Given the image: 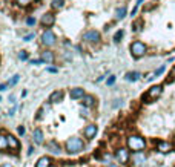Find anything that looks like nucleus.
Returning <instances> with one entry per match:
<instances>
[{"instance_id": "f257e3e1", "label": "nucleus", "mask_w": 175, "mask_h": 167, "mask_svg": "<svg viewBox=\"0 0 175 167\" xmlns=\"http://www.w3.org/2000/svg\"><path fill=\"white\" fill-rule=\"evenodd\" d=\"M144 146H146V141L138 135H132L128 138V147L134 152H141L144 149Z\"/></svg>"}, {"instance_id": "f03ea898", "label": "nucleus", "mask_w": 175, "mask_h": 167, "mask_svg": "<svg viewBox=\"0 0 175 167\" xmlns=\"http://www.w3.org/2000/svg\"><path fill=\"white\" fill-rule=\"evenodd\" d=\"M83 141L80 140V138H71V140H68V143H66V150L69 152V153H79V152H82L83 150Z\"/></svg>"}, {"instance_id": "7ed1b4c3", "label": "nucleus", "mask_w": 175, "mask_h": 167, "mask_svg": "<svg viewBox=\"0 0 175 167\" xmlns=\"http://www.w3.org/2000/svg\"><path fill=\"white\" fill-rule=\"evenodd\" d=\"M131 54H132V57H135V58L143 57L146 54V44L141 42H134L131 44Z\"/></svg>"}, {"instance_id": "20e7f679", "label": "nucleus", "mask_w": 175, "mask_h": 167, "mask_svg": "<svg viewBox=\"0 0 175 167\" xmlns=\"http://www.w3.org/2000/svg\"><path fill=\"white\" fill-rule=\"evenodd\" d=\"M55 34L51 31V29H48V31H45L43 35H42V42H43V44H46V46H52V44H55Z\"/></svg>"}, {"instance_id": "39448f33", "label": "nucleus", "mask_w": 175, "mask_h": 167, "mask_svg": "<svg viewBox=\"0 0 175 167\" xmlns=\"http://www.w3.org/2000/svg\"><path fill=\"white\" fill-rule=\"evenodd\" d=\"M83 39H85L86 42L97 43L98 40H100V32H98V31H95V29H91V31H88V32H85Z\"/></svg>"}, {"instance_id": "423d86ee", "label": "nucleus", "mask_w": 175, "mask_h": 167, "mask_svg": "<svg viewBox=\"0 0 175 167\" xmlns=\"http://www.w3.org/2000/svg\"><path fill=\"white\" fill-rule=\"evenodd\" d=\"M115 157H117V160L120 161V163H128V160H129V152H128V149H118L117 152H115Z\"/></svg>"}, {"instance_id": "0eeeda50", "label": "nucleus", "mask_w": 175, "mask_h": 167, "mask_svg": "<svg viewBox=\"0 0 175 167\" xmlns=\"http://www.w3.org/2000/svg\"><path fill=\"white\" fill-rule=\"evenodd\" d=\"M161 92H163V86H152L151 89H149V92H147V98H157V97H160L161 95Z\"/></svg>"}, {"instance_id": "6e6552de", "label": "nucleus", "mask_w": 175, "mask_h": 167, "mask_svg": "<svg viewBox=\"0 0 175 167\" xmlns=\"http://www.w3.org/2000/svg\"><path fill=\"white\" fill-rule=\"evenodd\" d=\"M54 22H55V17H54L51 12H46V14L42 15V25L46 26V28L52 26V25H54Z\"/></svg>"}, {"instance_id": "1a4fd4ad", "label": "nucleus", "mask_w": 175, "mask_h": 167, "mask_svg": "<svg viewBox=\"0 0 175 167\" xmlns=\"http://www.w3.org/2000/svg\"><path fill=\"white\" fill-rule=\"evenodd\" d=\"M71 98H74V100H79V98H83L85 97V90L82 89V87H75V89H71Z\"/></svg>"}, {"instance_id": "9d476101", "label": "nucleus", "mask_w": 175, "mask_h": 167, "mask_svg": "<svg viewBox=\"0 0 175 167\" xmlns=\"http://www.w3.org/2000/svg\"><path fill=\"white\" fill-rule=\"evenodd\" d=\"M97 133V126L95 124H89L85 127V136L86 138H94Z\"/></svg>"}, {"instance_id": "9b49d317", "label": "nucleus", "mask_w": 175, "mask_h": 167, "mask_svg": "<svg viewBox=\"0 0 175 167\" xmlns=\"http://www.w3.org/2000/svg\"><path fill=\"white\" fill-rule=\"evenodd\" d=\"M32 136H34V143H36V144H43V138H45V136H43V132H42L40 129H36Z\"/></svg>"}, {"instance_id": "f8f14e48", "label": "nucleus", "mask_w": 175, "mask_h": 167, "mask_svg": "<svg viewBox=\"0 0 175 167\" xmlns=\"http://www.w3.org/2000/svg\"><path fill=\"white\" fill-rule=\"evenodd\" d=\"M62 98H63V92H62V90H55V92H52V94H51L49 101H51V103H58Z\"/></svg>"}, {"instance_id": "ddd939ff", "label": "nucleus", "mask_w": 175, "mask_h": 167, "mask_svg": "<svg viewBox=\"0 0 175 167\" xmlns=\"http://www.w3.org/2000/svg\"><path fill=\"white\" fill-rule=\"evenodd\" d=\"M42 60L45 63H52L54 61V54L51 51H45V52H42Z\"/></svg>"}, {"instance_id": "4468645a", "label": "nucleus", "mask_w": 175, "mask_h": 167, "mask_svg": "<svg viewBox=\"0 0 175 167\" xmlns=\"http://www.w3.org/2000/svg\"><path fill=\"white\" fill-rule=\"evenodd\" d=\"M46 147L52 152V153H60V146L55 143V141H51V143H48L46 144Z\"/></svg>"}, {"instance_id": "2eb2a0df", "label": "nucleus", "mask_w": 175, "mask_h": 167, "mask_svg": "<svg viewBox=\"0 0 175 167\" xmlns=\"http://www.w3.org/2000/svg\"><path fill=\"white\" fill-rule=\"evenodd\" d=\"M49 166H51V160L48 157H42L37 161V164H36V167H49Z\"/></svg>"}, {"instance_id": "dca6fc26", "label": "nucleus", "mask_w": 175, "mask_h": 167, "mask_svg": "<svg viewBox=\"0 0 175 167\" xmlns=\"http://www.w3.org/2000/svg\"><path fill=\"white\" fill-rule=\"evenodd\" d=\"M6 140H8V146H9L11 149H17V147H19V141H17L12 135L6 136Z\"/></svg>"}, {"instance_id": "f3484780", "label": "nucleus", "mask_w": 175, "mask_h": 167, "mask_svg": "<svg viewBox=\"0 0 175 167\" xmlns=\"http://www.w3.org/2000/svg\"><path fill=\"white\" fill-rule=\"evenodd\" d=\"M158 150L160 152H169L171 150V144L169 143H164V141H160L158 143Z\"/></svg>"}, {"instance_id": "a211bd4d", "label": "nucleus", "mask_w": 175, "mask_h": 167, "mask_svg": "<svg viewBox=\"0 0 175 167\" xmlns=\"http://www.w3.org/2000/svg\"><path fill=\"white\" fill-rule=\"evenodd\" d=\"M140 78V74L138 72H128L126 74V80L128 81H137Z\"/></svg>"}, {"instance_id": "6ab92c4d", "label": "nucleus", "mask_w": 175, "mask_h": 167, "mask_svg": "<svg viewBox=\"0 0 175 167\" xmlns=\"http://www.w3.org/2000/svg\"><path fill=\"white\" fill-rule=\"evenodd\" d=\"M144 160H146V157L141 155L140 152H137V153L134 155V161H135V164H141V163H144Z\"/></svg>"}, {"instance_id": "aec40b11", "label": "nucleus", "mask_w": 175, "mask_h": 167, "mask_svg": "<svg viewBox=\"0 0 175 167\" xmlns=\"http://www.w3.org/2000/svg\"><path fill=\"white\" fill-rule=\"evenodd\" d=\"M82 100H83V104H85V106H92V104H94V101H95L92 95H85Z\"/></svg>"}, {"instance_id": "412c9836", "label": "nucleus", "mask_w": 175, "mask_h": 167, "mask_svg": "<svg viewBox=\"0 0 175 167\" xmlns=\"http://www.w3.org/2000/svg\"><path fill=\"white\" fill-rule=\"evenodd\" d=\"M125 15H126V8H125V6L118 8V9H117V19H123Z\"/></svg>"}, {"instance_id": "4be33fe9", "label": "nucleus", "mask_w": 175, "mask_h": 167, "mask_svg": "<svg viewBox=\"0 0 175 167\" xmlns=\"http://www.w3.org/2000/svg\"><path fill=\"white\" fill-rule=\"evenodd\" d=\"M52 8H55V9L63 8V0H52Z\"/></svg>"}, {"instance_id": "5701e85b", "label": "nucleus", "mask_w": 175, "mask_h": 167, "mask_svg": "<svg viewBox=\"0 0 175 167\" xmlns=\"http://www.w3.org/2000/svg\"><path fill=\"white\" fill-rule=\"evenodd\" d=\"M5 147H8V140H6V136L0 135V149H5Z\"/></svg>"}, {"instance_id": "b1692460", "label": "nucleus", "mask_w": 175, "mask_h": 167, "mask_svg": "<svg viewBox=\"0 0 175 167\" xmlns=\"http://www.w3.org/2000/svg\"><path fill=\"white\" fill-rule=\"evenodd\" d=\"M140 26H141V20H138V22H135L132 28H134V31H140V29H141Z\"/></svg>"}, {"instance_id": "393cba45", "label": "nucleus", "mask_w": 175, "mask_h": 167, "mask_svg": "<svg viewBox=\"0 0 175 167\" xmlns=\"http://www.w3.org/2000/svg\"><path fill=\"white\" fill-rule=\"evenodd\" d=\"M122 37H123V31H118V32L114 35V40H115V42H120V39H122Z\"/></svg>"}, {"instance_id": "a878e982", "label": "nucleus", "mask_w": 175, "mask_h": 167, "mask_svg": "<svg viewBox=\"0 0 175 167\" xmlns=\"http://www.w3.org/2000/svg\"><path fill=\"white\" fill-rule=\"evenodd\" d=\"M19 58H20V60H26V58H28V54H26L25 51H22V52L19 54Z\"/></svg>"}, {"instance_id": "bb28decb", "label": "nucleus", "mask_w": 175, "mask_h": 167, "mask_svg": "<svg viewBox=\"0 0 175 167\" xmlns=\"http://www.w3.org/2000/svg\"><path fill=\"white\" fill-rule=\"evenodd\" d=\"M17 3H19V5H22V6H26V5H29V3H31V0H17Z\"/></svg>"}, {"instance_id": "cd10ccee", "label": "nucleus", "mask_w": 175, "mask_h": 167, "mask_svg": "<svg viewBox=\"0 0 175 167\" xmlns=\"http://www.w3.org/2000/svg\"><path fill=\"white\" fill-rule=\"evenodd\" d=\"M19 78H20V75H14V77H12V80L9 81V84H11V86H12V84H15L17 81H19Z\"/></svg>"}, {"instance_id": "c85d7f7f", "label": "nucleus", "mask_w": 175, "mask_h": 167, "mask_svg": "<svg viewBox=\"0 0 175 167\" xmlns=\"http://www.w3.org/2000/svg\"><path fill=\"white\" fill-rule=\"evenodd\" d=\"M26 23H28V25H29V26H32V25H36V20H34V19H32V17H29V19H28V20H26Z\"/></svg>"}, {"instance_id": "c756f323", "label": "nucleus", "mask_w": 175, "mask_h": 167, "mask_svg": "<svg viewBox=\"0 0 175 167\" xmlns=\"http://www.w3.org/2000/svg\"><path fill=\"white\" fill-rule=\"evenodd\" d=\"M114 83H115V77H111V78L108 80V84L111 86V84H114Z\"/></svg>"}, {"instance_id": "7c9ffc66", "label": "nucleus", "mask_w": 175, "mask_h": 167, "mask_svg": "<svg viewBox=\"0 0 175 167\" xmlns=\"http://www.w3.org/2000/svg\"><path fill=\"white\" fill-rule=\"evenodd\" d=\"M163 71H164V66H161V68H160L157 72H155V75H160V74H163Z\"/></svg>"}, {"instance_id": "2f4dec72", "label": "nucleus", "mask_w": 175, "mask_h": 167, "mask_svg": "<svg viewBox=\"0 0 175 167\" xmlns=\"http://www.w3.org/2000/svg\"><path fill=\"white\" fill-rule=\"evenodd\" d=\"M19 133H20V135H23V133H25V127H23V126H20V127H19Z\"/></svg>"}, {"instance_id": "473e14b6", "label": "nucleus", "mask_w": 175, "mask_h": 167, "mask_svg": "<svg viewBox=\"0 0 175 167\" xmlns=\"http://www.w3.org/2000/svg\"><path fill=\"white\" fill-rule=\"evenodd\" d=\"M43 60H32V65H40Z\"/></svg>"}, {"instance_id": "72a5a7b5", "label": "nucleus", "mask_w": 175, "mask_h": 167, "mask_svg": "<svg viewBox=\"0 0 175 167\" xmlns=\"http://www.w3.org/2000/svg\"><path fill=\"white\" fill-rule=\"evenodd\" d=\"M48 71H49V72H57V69H55V68H49Z\"/></svg>"}, {"instance_id": "f704fd0d", "label": "nucleus", "mask_w": 175, "mask_h": 167, "mask_svg": "<svg viewBox=\"0 0 175 167\" xmlns=\"http://www.w3.org/2000/svg\"><path fill=\"white\" fill-rule=\"evenodd\" d=\"M5 87H6L5 84H0V90H5Z\"/></svg>"}, {"instance_id": "c9c22d12", "label": "nucleus", "mask_w": 175, "mask_h": 167, "mask_svg": "<svg viewBox=\"0 0 175 167\" xmlns=\"http://www.w3.org/2000/svg\"><path fill=\"white\" fill-rule=\"evenodd\" d=\"M141 2H143V0H137V8L140 6V3H141Z\"/></svg>"}, {"instance_id": "e433bc0d", "label": "nucleus", "mask_w": 175, "mask_h": 167, "mask_svg": "<svg viewBox=\"0 0 175 167\" xmlns=\"http://www.w3.org/2000/svg\"><path fill=\"white\" fill-rule=\"evenodd\" d=\"M3 167H12V166H11V164H5Z\"/></svg>"}, {"instance_id": "4c0bfd02", "label": "nucleus", "mask_w": 175, "mask_h": 167, "mask_svg": "<svg viewBox=\"0 0 175 167\" xmlns=\"http://www.w3.org/2000/svg\"><path fill=\"white\" fill-rule=\"evenodd\" d=\"M109 167H118V166H109Z\"/></svg>"}]
</instances>
